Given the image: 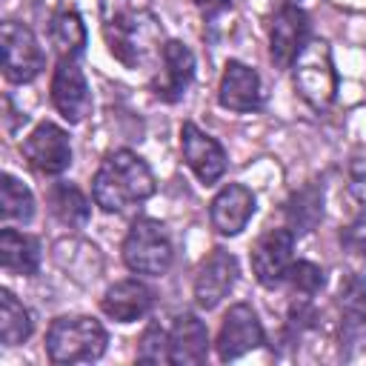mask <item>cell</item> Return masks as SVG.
Wrapping results in <instances>:
<instances>
[{"mask_svg": "<svg viewBox=\"0 0 366 366\" xmlns=\"http://www.w3.org/2000/svg\"><path fill=\"white\" fill-rule=\"evenodd\" d=\"M0 54H3V77L9 83H31L43 69V49L34 31L23 23L6 20L0 26Z\"/></svg>", "mask_w": 366, "mask_h": 366, "instance_id": "obj_5", "label": "cell"}, {"mask_svg": "<svg viewBox=\"0 0 366 366\" xmlns=\"http://www.w3.org/2000/svg\"><path fill=\"white\" fill-rule=\"evenodd\" d=\"M237 280V257L226 249H214L197 269L194 277V303L200 309H214Z\"/></svg>", "mask_w": 366, "mask_h": 366, "instance_id": "obj_15", "label": "cell"}, {"mask_svg": "<svg viewBox=\"0 0 366 366\" xmlns=\"http://www.w3.org/2000/svg\"><path fill=\"white\" fill-rule=\"evenodd\" d=\"M263 340H266V335H263V326L257 320V312L249 303H234L223 315L214 349H217V357L223 363H229V360H237L246 352L263 346Z\"/></svg>", "mask_w": 366, "mask_h": 366, "instance_id": "obj_10", "label": "cell"}, {"mask_svg": "<svg viewBox=\"0 0 366 366\" xmlns=\"http://www.w3.org/2000/svg\"><path fill=\"white\" fill-rule=\"evenodd\" d=\"M283 214H286V223H289V229L295 234L312 232L323 220V189L315 180L306 183V186H300L283 203Z\"/></svg>", "mask_w": 366, "mask_h": 366, "instance_id": "obj_22", "label": "cell"}, {"mask_svg": "<svg viewBox=\"0 0 366 366\" xmlns=\"http://www.w3.org/2000/svg\"><path fill=\"white\" fill-rule=\"evenodd\" d=\"M49 40L57 49L60 57H77L83 54L89 34H86V23L83 17L71 9V6H57L49 17Z\"/></svg>", "mask_w": 366, "mask_h": 366, "instance_id": "obj_21", "label": "cell"}, {"mask_svg": "<svg viewBox=\"0 0 366 366\" xmlns=\"http://www.w3.org/2000/svg\"><path fill=\"white\" fill-rule=\"evenodd\" d=\"M169 349L174 366H197L209 355V332L203 320L192 312H183L174 317L169 329Z\"/></svg>", "mask_w": 366, "mask_h": 366, "instance_id": "obj_18", "label": "cell"}, {"mask_svg": "<svg viewBox=\"0 0 366 366\" xmlns=\"http://www.w3.org/2000/svg\"><path fill=\"white\" fill-rule=\"evenodd\" d=\"M137 360L140 363H172L169 332L160 323H149L137 340Z\"/></svg>", "mask_w": 366, "mask_h": 366, "instance_id": "obj_26", "label": "cell"}, {"mask_svg": "<svg viewBox=\"0 0 366 366\" xmlns=\"http://www.w3.org/2000/svg\"><path fill=\"white\" fill-rule=\"evenodd\" d=\"M109 335L100 320L89 315H63L54 317L46 332V355L51 363L71 366V363H92L103 357Z\"/></svg>", "mask_w": 366, "mask_h": 366, "instance_id": "obj_2", "label": "cell"}, {"mask_svg": "<svg viewBox=\"0 0 366 366\" xmlns=\"http://www.w3.org/2000/svg\"><path fill=\"white\" fill-rule=\"evenodd\" d=\"M217 100L223 109L246 114L260 109L263 103V89H260V74L240 63V60H229L223 74H220V86H217Z\"/></svg>", "mask_w": 366, "mask_h": 366, "instance_id": "obj_16", "label": "cell"}, {"mask_svg": "<svg viewBox=\"0 0 366 366\" xmlns=\"http://www.w3.org/2000/svg\"><path fill=\"white\" fill-rule=\"evenodd\" d=\"M292 69H295L297 94L317 112L329 109L332 100H335V92H337V74H335L329 43L320 40V37H309L303 51L292 63Z\"/></svg>", "mask_w": 366, "mask_h": 366, "instance_id": "obj_4", "label": "cell"}, {"mask_svg": "<svg viewBox=\"0 0 366 366\" xmlns=\"http://www.w3.org/2000/svg\"><path fill=\"white\" fill-rule=\"evenodd\" d=\"M40 240L26 234V232H17V229H3L0 232V263L6 272L11 274H37L40 269Z\"/></svg>", "mask_w": 366, "mask_h": 366, "instance_id": "obj_19", "label": "cell"}, {"mask_svg": "<svg viewBox=\"0 0 366 366\" xmlns=\"http://www.w3.org/2000/svg\"><path fill=\"white\" fill-rule=\"evenodd\" d=\"M149 34H157V23L152 14L146 11H126V14H114L106 23V43L109 51L126 63V66H137L146 51H149Z\"/></svg>", "mask_w": 366, "mask_h": 366, "instance_id": "obj_8", "label": "cell"}, {"mask_svg": "<svg viewBox=\"0 0 366 366\" xmlns=\"http://www.w3.org/2000/svg\"><path fill=\"white\" fill-rule=\"evenodd\" d=\"M23 157L29 160L31 169L40 174H63L71 166V143L69 134L57 123H40L31 129V134L20 146Z\"/></svg>", "mask_w": 366, "mask_h": 366, "instance_id": "obj_11", "label": "cell"}, {"mask_svg": "<svg viewBox=\"0 0 366 366\" xmlns=\"http://www.w3.org/2000/svg\"><path fill=\"white\" fill-rule=\"evenodd\" d=\"M180 149H183L186 166L194 172V177L200 183L212 186V183H217L223 177V172H226V152L200 126H194V123H183L180 126Z\"/></svg>", "mask_w": 366, "mask_h": 366, "instance_id": "obj_13", "label": "cell"}, {"mask_svg": "<svg viewBox=\"0 0 366 366\" xmlns=\"http://www.w3.org/2000/svg\"><path fill=\"white\" fill-rule=\"evenodd\" d=\"M154 189L157 180L149 163L132 149L109 152L92 180V197L109 214H123L132 206L146 203L154 194Z\"/></svg>", "mask_w": 366, "mask_h": 366, "instance_id": "obj_1", "label": "cell"}, {"mask_svg": "<svg viewBox=\"0 0 366 366\" xmlns=\"http://www.w3.org/2000/svg\"><path fill=\"white\" fill-rule=\"evenodd\" d=\"M194 80V54L186 43L180 40H166L160 49V69L152 77V92L154 97L166 103H177L186 89Z\"/></svg>", "mask_w": 366, "mask_h": 366, "instance_id": "obj_12", "label": "cell"}, {"mask_svg": "<svg viewBox=\"0 0 366 366\" xmlns=\"http://www.w3.org/2000/svg\"><path fill=\"white\" fill-rule=\"evenodd\" d=\"M257 209V200L252 194L249 186L243 183H226L209 203V220L214 226L217 234L223 237H234L246 229V223L252 220Z\"/></svg>", "mask_w": 366, "mask_h": 366, "instance_id": "obj_14", "label": "cell"}, {"mask_svg": "<svg viewBox=\"0 0 366 366\" xmlns=\"http://www.w3.org/2000/svg\"><path fill=\"white\" fill-rule=\"evenodd\" d=\"M286 280H289V289L297 297H312L323 289V269L312 260H297V263L289 266Z\"/></svg>", "mask_w": 366, "mask_h": 366, "instance_id": "obj_27", "label": "cell"}, {"mask_svg": "<svg viewBox=\"0 0 366 366\" xmlns=\"http://www.w3.org/2000/svg\"><path fill=\"white\" fill-rule=\"evenodd\" d=\"M174 257L169 232L154 217H137L123 237V263L134 274L160 277L169 272Z\"/></svg>", "mask_w": 366, "mask_h": 366, "instance_id": "obj_3", "label": "cell"}, {"mask_svg": "<svg viewBox=\"0 0 366 366\" xmlns=\"http://www.w3.org/2000/svg\"><path fill=\"white\" fill-rule=\"evenodd\" d=\"M309 43V14L297 3H280L269 26V54L277 69H292Z\"/></svg>", "mask_w": 366, "mask_h": 366, "instance_id": "obj_7", "label": "cell"}, {"mask_svg": "<svg viewBox=\"0 0 366 366\" xmlns=\"http://www.w3.org/2000/svg\"><path fill=\"white\" fill-rule=\"evenodd\" d=\"M152 306H154V292H152V286H146L137 277H126V280L112 283L106 289V295L100 297L103 315L117 320V323L140 320L152 312Z\"/></svg>", "mask_w": 366, "mask_h": 366, "instance_id": "obj_17", "label": "cell"}, {"mask_svg": "<svg viewBox=\"0 0 366 366\" xmlns=\"http://www.w3.org/2000/svg\"><path fill=\"white\" fill-rule=\"evenodd\" d=\"M31 329L34 323H31L29 309L9 289H0V340L6 346H20L29 340Z\"/></svg>", "mask_w": 366, "mask_h": 366, "instance_id": "obj_24", "label": "cell"}, {"mask_svg": "<svg viewBox=\"0 0 366 366\" xmlns=\"http://www.w3.org/2000/svg\"><path fill=\"white\" fill-rule=\"evenodd\" d=\"M51 103L69 123H83L92 114V89L77 57H60L51 74Z\"/></svg>", "mask_w": 366, "mask_h": 366, "instance_id": "obj_9", "label": "cell"}, {"mask_svg": "<svg viewBox=\"0 0 366 366\" xmlns=\"http://www.w3.org/2000/svg\"><path fill=\"white\" fill-rule=\"evenodd\" d=\"M340 246L352 254H363L366 257V212H360L352 223H346L340 229Z\"/></svg>", "mask_w": 366, "mask_h": 366, "instance_id": "obj_28", "label": "cell"}, {"mask_svg": "<svg viewBox=\"0 0 366 366\" xmlns=\"http://www.w3.org/2000/svg\"><path fill=\"white\" fill-rule=\"evenodd\" d=\"M340 340L355 343L366 335V283L357 274H349L340 283Z\"/></svg>", "mask_w": 366, "mask_h": 366, "instance_id": "obj_20", "label": "cell"}, {"mask_svg": "<svg viewBox=\"0 0 366 366\" xmlns=\"http://www.w3.org/2000/svg\"><path fill=\"white\" fill-rule=\"evenodd\" d=\"M0 214L3 220H14V223H29L34 217L31 189L9 172L0 174Z\"/></svg>", "mask_w": 366, "mask_h": 366, "instance_id": "obj_25", "label": "cell"}, {"mask_svg": "<svg viewBox=\"0 0 366 366\" xmlns=\"http://www.w3.org/2000/svg\"><path fill=\"white\" fill-rule=\"evenodd\" d=\"M49 209L69 229H83L89 223V214H92L89 197L74 183H66V180H60L49 189Z\"/></svg>", "mask_w": 366, "mask_h": 366, "instance_id": "obj_23", "label": "cell"}, {"mask_svg": "<svg viewBox=\"0 0 366 366\" xmlns=\"http://www.w3.org/2000/svg\"><path fill=\"white\" fill-rule=\"evenodd\" d=\"M252 260V272L257 277L260 286L274 289L277 283L286 280L289 266L295 263V232L286 229H266L257 243L249 252Z\"/></svg>", "mask_w": 366, "mask_h": 366, "instance_id": "obj_6", "label": "cell"}]
</instances>
